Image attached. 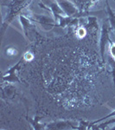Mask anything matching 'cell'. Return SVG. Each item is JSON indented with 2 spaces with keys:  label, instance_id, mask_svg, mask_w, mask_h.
<instances>
[{
  "label": "cell",
  "instance_id": "6da1fadb",
  "mask_svg": "<svg viewBox=\"0 0 115 130\" xmlns=\"http://www.w3.org/2000/svg\"><path fill=\"white\" fill-rule=\"evenodd\" d=\"M30 1L31 0H12L11 4L9 6L6 18L4 20L3 25H2V36L5 33L6 28L12 22L13 18L19 13L20 10H24L27 5H29Z\"/></svg>",
  "mask_w": 115,
  "mask_h": 130
},
{
  "label": "cell",
  "instance_id": "7a4b0ae2",
  "mask_svg": "<svg viewBox=\"0 0 115 130\" xmlns=\"http://www.w3.org/2000/svg\"><path fill=\"white\" fill-rule=\"evenodd\" d=\"M112 30V27L109 23V20L106 19L103 22V24L101 26V31H100V52L101 56L102 62H105V50L106 46L107 43H109L111 38L109 37L110 31Z\"/></svg>",
  "mask_w": 115,
  "mask_h": 130
},
{
  "label": "cell",
  "instance_id": "3957f363",
  "mask_svg": "<svg viewBox=\"0 0 115 130\" xmlns=\"http://www.w3.org/2000/svg\"><path fill=\"white\" fill-rule=\"evenodd\" d=\"M38 5L43 9L49 10L53 14L54 19L55 20V22H59L61 18L66 16L63 10L61 9L59 5L55 1H53V0H41V3H39Z\"/></svg>",
  "mask_w": 115,
  "mask_h": 130
},
{
  "label": "cell",
  "instance_id": "277c9868",
  "mask_svg": "<svg viewBox=\"0 0 115 130\" xmlns=\"http://www.w3.org/2000/svg\"><path fill=\"white\" fill-rule=\"evenodd\" d=\"M23 59H21L16 62V64H15L14 66H12L10 70H8L6 71L5 73H4L3 75H2V81L3 82H6L8 83H21V80L19 79L17 75V71H18V69H19L21 63H22Z\"/></svg>",
  "mask_w": 115,
  "mask_h": 130
},
{
  "label": "cell",
  "instance_id": "5b68a950",
  "mask_svg": "<svg viewBox=\"0 0 115 130\" xmlns=\"http://www.w3.org/2000/svg\"><path fill=\"white\" fill-rule=\"evenodd\" d=\"M59 5L61 9L63 10L67 17H74L79 12V9L75 4L70 0H55Z\"/></svg>",
  "mask_w": 115,
  "mask_h": 130
},
{
  "label": "cell",
  "instance_id": "8992f818",
  "mask_svg": "<svg viewBox=\"0 0 115 130\" xmlns=\"http://www.w3.org/2000/svg\"><path fill=\"white\" fill-rule=\"evenodd\" d=\"M77 126L71 121H55L45 124V129H76Z\"/></svg>",
  "mask_w": 115,
  "mask_h": 130
},
{
  "label": "cell",
  "instance_id": "52a82bcc",
  "mask_svg": "<svg viewBox=\"0 0 115 130\" xmlns=\"http://www.w3.org/2000/svg\"><path fill=\"white\" fill-rule=\"evenodd\" d=\"M30 18L32 19V21H35V22L39 23L43 28H47L48 30L56 27L55 24V20L54 18H50L47 16H43V15H38V14H32L30 15Z\"/></svg>",
  "mask_w": 115,
  "mask_h": 130
},
{
  "label": "cell",
  "instance_id": "ba28073f",
  "mask_svg": "<svg viewBox=\"0 0 115 130\" xmlns=\"http://www.w3.org/2000/svg\"><path fill=\"white\" fill-rule=\"evenodd\" d=\"M19 20H20V24H22L23 27V30L25 35V37L28 39H30V30H31V28L33 27L32 24V19L30 18V16H26L24 13H20L19 15Z\"/></svg>",
  "mask_w": 115,
  "mask_h": 130
},
{
  "label": "cell",
  "instance_id": "9c48e42d",
  "mask_svg": "<svg viewBox=\"0 0 115 130\" xmlns=\"http://www.w3.org/2000/svg\"><path fill=\"white\" fill-rule=\"evenodd\" d=\"M108 52H109V56H111L110 64L112 68V76H113V83L115 85V43L112 40L109 42Z\"/></svg>",
  "mask_w": 115,
  "mask_h": 130
},
{
  "label": "cell",
  "instance_id": "30bf717a",
  "mask_svg": "<svg viewBox=\"0 0 115 130\" xmlns=\"http://www.w3.org/2000/svg\"><path fill=\"white\" fill-rule=\"evenodd\" d=\"M75 5L78 7L79 11H88L93 5L92 0H75Z\"/></svg>",
  "mask_w": 115,
  "mask_h": 130
},
{
  "label": "cell",
  "instance_id": "8fae6325",
  "mask_svg": "<svg viewBox=\"0 0 115 130\" xmlns=\"http://www.w3.org/2000/svg\"><path fill=\"white\" fill-rule=\"evenodd\" d=\"M106 13H107V16H108V20H109L111 27H112V30H113V33L115 36V12L112 10V8L110 7V5L107 0L106 1Z\"/></svg>",
  "mask_w": 115,
  "mask_h": 130
},
{
  "label": "cell",
  "instance_id": "7c38bea8",
  "mask_svg": "<svg viewBox=\"0 0 115 130\" xmlns=\"http://www.w3.org/2000/svg\"><path fill=\"white\" fill-rule=\"evenodd\" d=\"M2 95H3V97L13 98L16 95L15 88L11 85V83H9L8 85H6L5 88L2 87Z\"/></svg>",
  "mask_w": 115,
  "mask_h": 130
},
{
  "label": "cell",
  "instance_id": "4fadbf2b",
  "mask_svg": "<svg viewBox=\"0 0 115 130\" xmlns=\"http://www.w3.org/2000/svg\"><path fill=\"white\" fill-rule=\"evenodd\" d=\"M26 119L27 121H29L30 122V125L33 127V128L35 130H41V129H45V124H43V123L39 122V118L36 117L35 119H30V117L28 116V115H26Z\"/></svg>",
  "mask_w": 115,
  "mask_h": 130
},
{
  "label": "cell",
  "instance_id": "5bb4252c",
  "mask_svg": "<svg viewBox=\"0 0 115 130\" xmlns=\"http://www.w3.org/2000/svg\"><path fill=\"white\" fill-rule=\"evenodd\" d=\"M11 1H12V0H1V5L9 7L10 5L11 4Z\"/></svg>",
  "mask_w": 115,
  "mask_h": 130
},
{
  "label": "cell",
  "instance_id": "9a60e30c",
  "mask_svg": "<svg viewBox=\"0 0 115 130\" xmlns=\"http://www.w3.org/2000/svg\"><path fill=\"white\" fill-rule=\"evenodd\" d=\"M97 1H98V0H92V2H93V5H95V4L97 3Z\"/></svg>",
  "mask_w": 115,
  "mask_h": 130
},
{
  "label": "cell",
  "instance_id": "2e32d148",
  "mask_svg": "<svg viewBox=\"0 0 115 130\" xmlns=\"http://www.w3.org/2000/svg\"><path fill=\"white\" fill-rule=\"evenodd\" d=\"M114 1H115V0H114Z\"/></svg>",
  "mask_w": 115,
  "mask_h": 130
}]
</instances>
